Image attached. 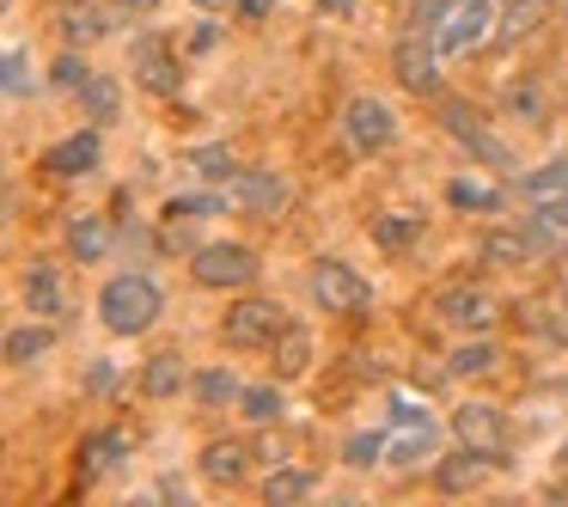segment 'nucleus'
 Wrapping results in <instances>:
<instances>
[{"mask_svg":"<svg viewBox=\"0 0 568 507\" xmlns=\"http://www.w3.org/2000/svg\"><path fill=\"white\" fill-rule=\"evenodd\" d=\"M507 111H514V116H526L531 129H544V123H550V104H544V92L531 87V80H514V87H507Z\"/></svg>","mask_w":568,"mask_h":507,"instance_id":"obj_30","label":"nucleus"},{"mask_svg":"<svg viewBox=\"0 0 568 507\" xmlns=\"http://www.w3.org/2000/svg\"><path fill=\"white\" fill-rule=\"evenodd\" d=\"M116 13H153V7H160V0H111Z\"/></svg>","mask_w":568,"mask_h":507,"instance_id":"obj_41","label":"nucleus"},{"mask_svg":"<svg viewBox=\"0 0 568 507\" xmlns=\"http://www.w3.org/2000/svg\"><path fill=\"white\" fill-rule=\"evenodd\" d=\"M245 465H251L245 440H209V446H202V477H209V483H239V477H245Z\"/></svg>","mask_w":568,"mask_h":507,"instance_id":"obj_17","label":"nucleus"},{"mask_svg":"<svg viewBox=\"0 0 568 507\" xmlns=\"http://www.w3.org/2000/svg\"><path fill=\"white\" fill-rule=\"evenodd\" d=\"M519 196H526V202L568 196V160H550V165H538V172H526V178H519Z\"/></svg>","mask_w":568,"mask_h":507,"instance_id":"obj_24","label":"nucleus"},{"mask_svg":"<svg viewBox=\"0 0 568 507\" xmlns=\"http://www.w3.org/2000/svg\"><path fill=\"white\" fill-rule=\"evenodd\" d=\"M196 7H226V0H196Z\"/></svg>","mask_w":568,"mask_h":507,"instance_id":"obj_44","label":"nucleus"},{"mask_svg":"<svg viewBox=\"0 0 568 507\" xmlns=\"http://www.w3.org/2000/svg\"><path fill=\"white\" fill-rule=\"evenodd\" d=\"M343 453H348V465H355V470H367V465H373V458H379V453H385V440H379V434H355V440H348V446H343Z\"/></svg>","mask_w":568,"mask_h":507,"instance_id":"obj_40","label":"nucleus"},{"mask_svg":"<svg viewBox=\"0 0 568 507\" xmlns=\"http://www.w3.org/2000/svg\"><path fill=\"white\" fill-rule=\"evenodd\" d=\"M416 233H422V221H416V214H385V221H373V239H379L385 251H404Z\"/></svg>","mask_w":568,"mask_h":507,"instance_id":"obj_33","label":"nucleus"},{"mask_svg":"<svg viewBox=\"0 0 568 507\" xmlns=\"http://www.w3.org/2000/svg\"><path fill=\"white\" fill-rule=\"evenodd\" d=\"M538 251L544 245L526 233V226H519V233H489V239H483V257H489V263H531Z\"/></svg>","mask_w":568,"mask_h":507,"instance_id":"obj_25","label":"nucleus"},{"mask_svg":"<svg viewBox=\"0 0 568 507\" xmlns=\"http://www.w3.org/2000/svg\"><path fill=\"white\" fill-rule=\"evenodd\" d=\"M165 214H184V221H209V214H226V196H172Z\"/></svg>","mask_w":568,"mask_h":507,"instance_id":"obj_37","label":"nucleus"},{"mask_svg":"<svg viewBox=\"0 0 568 507\" xmlns=\"http://www.w3.org/2000/svg\"><path fill=\"white\" fill-rule=\"evenodd\" d=\"M343 129H348V141H355V153H385V148H392V135H397L392 111H385L379 99H348Z\"/></svg>","mask_w":568,"mask_h":507,"instance_id":"obj_11","label":"nucleus"},{"mask_svg":"<svg viewBox=\"0 0 568 507\" xmlns=\"http://www.w3.org/2000/svg\"><path fill=\"white\" fill-rule=\"evenodd\" d=\"M190 165H196L202 178H214V184H233V178H239V160L226 148H196V153H190Z\"/></svg>","mask_w":568,"mask_h":507,"instance_id":"obj_34","label":"nucleus"},{"mask_svg":"<svg viewBox=\"0 0 568 507\" xmlns=\"http://www.w3.org/2000/svg\"><path fill=\"white\" fill-rule=\"evenodd\" d=\"M239 397H245V392H239V379H233L226 367H209V373H196V404H202V409L239 404Z\"/></svg>","mask_w":568,"mask_h":507,"instance_id":"obj_28","label":"nucleus"},{"mask_svg":"<svg viewBox=\"0 0 568 507\" xmlns=\"http://www.w3.org/2000/svg\"><path fill=\"white\" fill-rule=\"evenodd\" d=\"M43 165H50L55 178H87L92 165H99V135H68V141H55V148L43 153Z\"/></svg>","mask_w":568,"mask_h":507,"instance_id":"obj_15","label":"nucleus"},{"mask_svg":"<svg viewBox=\"0 0 568 507\" xmlns=\"http://www.w3.org/2000/svg\"><path fill=\"white\" fill-rule=\"evenodd\" d=\"M440 123H446V135L465 141V148L477 153L483 165H495V172H514V148H507V141H495L489 129H483L477 116L465 111V104H440Z\"/></svg>","mask_w":568,"mask_h":507,"instance_id":"obj_10","label":"nucleus"},{"mask_svg":"<svg viewBox=\"0 0 568 507\" xmlns=\"http://www.w3.org/2000/svg\"><path fill=\"white\" fill-rule=\"evenodd\" d=\"M184 385H190L184 355H153V361H148V373H141V392H148V397H178Z\"/></svg>","mask_w":568,"mask_h":507,"instance_id":"obj_22","label":"nucleus"},{"mask_svg":"<svg viewBox=\"0 0 568 507\" xmlns=\"http://www.w3.org/2000/svg\"><path fill=\"white\" fill-rule=\"evenodd\" d=\"M239 409H245V422L270 428V422H282V392H275V385H251V392L239 397Z\"/></svg>","mask_w":568,"mask_h":507,"instance_id":"obj_31","label":"nucleus"},{"mask_svg":"<svg viewBox=\"0 0 568 507\" xmlns=\"http://www.w3.org/2000/svg\"><path fill=\"white\" fill-rule=\"evenodd\" d=\"M80 104H87L92 129H104V123H116V111H123V87H116L111 74H92L87 87H80Z\"/></svg>","mask_w":568,"mask_h":507,"instance_id":"obj_19","label":"nucleus"},{"mask_svg":"<svg viewBox=\"0 0 568 507\" xmlns=\"http://www.w3.org/2000/svg\"><path fill=\"white\" fill-rule=\"evenodd\" d=\"M562 465H568V440H562Z\"/></svg>","mask_w":568,"mask_h":507,"instance_id":"obj_45","label":"nucleus"},{"mask_svg":"<svg viewBox=\"0 0 568 507\" xmlns=\"http://www.w3.org/2000/svg\"><path fill=\"white\" fill-rule=\"evenodd\" d=\"M165 312V294L148 282V275H111L99 294V318L111 336H141L153 331V318Z\"/></svg>","mask_w":568,"mask_h":507,"instance_id":"obj_1","label":"nucleus"},{"mask_svg":"<svg viewBox=\"0 0 568 507\" xmlns=\"http://www.w3.org/2000/svg\"><path fill=\"white\" fill-rule=\"evenodd\" d=\"M453 434H458V446L483 453L489 465H514V458H507V416H501L495 404H465V409H453Z\"/></svg>","mask_w":568,"mask_h":507,"instance_id":"obj_3","label":"nucleus"},{"mask_svg":"<svg viewBox=\"0 0 568 507\" xmlns=\"http://www.w3.org/2000/svg\"><path fill=\"white\" fill-rule=\"evenodd\" d=\"M544 19H556V0H501L507 38H531V31H544Z\"/></svg>","mask_w":568,"mask_h":507,"instance_id":"obj_20","label":"nucleus"},{"mask_svg":"<svg viewBox=\"0 0 568 507\" xmlns=\"http://www.w3.org/2000/svg\"><path fill=\"white\" fill-rule=\"evenodd\" d=\"M489 19H495V7L489 0H465V7H446V19H440V55H470L483 38H489Z\"/></svg>","mask_w":568,"mask_h":507,"instance_id":"obj_9","label":"nucleus"},{"mask_svg":"<svg viewBox=\"0 0 568 507\" xmlns=\"http://www.w3.org/2000/svg\"><path fill=\"white\" fill-rule=\"evenodd\" d=\"M312 483H318L312 470H275V477L263 483V501H270V507H282V501H306Z\"/></svg>","mask_w":568,"mask_h":507,"instance_id":"obj_29","label":"nucleus"},{"mask_svg":"<svg viewBox=\"0 0 568 507\" xmlns=\"http://www.w3.org/2000/svg\"><path fill=\"white\" fill-rule=\"evenodd\" d=\"M116 453H129V434H116V428H104V434H92L87 446H80V458H87V470H104Z\"/></svg>","mask_w":568,"mask_h":507,"instance_id":"obj_35","label":"nucleus"},{"mask_svg":"<svg viewBox=\"0 0 568 507\" xmlns=\"http://www.w3.org/2000/svg\"><path fill=\"white\" fill-rule=\"evenodd\" d=\"M282 324L287 318H282L275 300H239V306L221 318V336H226V348H270Z\"/></svg>","mask_w":568,"mask_h":507,"instance_id":"obj_4","label":"nucleus"},{"mask_svg":"<svg viewBox=\"0 0 568 507\" xmlns=\"http://www.w3.org/2000/svg\"><path fill=\"white\" fill-rule=\"evenodd\" d=\"M55 348V331H43V324H26V331L7 336V361L13 367H31V361H43Z\"/></svg>","mask_w":568,"mask_h":507,"instance_id":"obj_26","label":"nucleus"},{"mask_svg":"<svg viewBox=\"0 0 568 507\" xmlns=\"http://www.w3.org/2000/svg\"><path fill=\"white\" fill-rule=\"evenodd\" d=\"M190 275H196L202 287H251L257 282V251H245V245H202L196 263H190Z\"/></svg>","mask_w":568,"mask_h":507,"instance_id":"obj_5","label":"nucleus"},{"mask_svg":"<svg viewBox=\"0 0 568 507\" xmlns=\"http://www.w3.org/2000/svg\"><path fill=\"white\" fill-rule=\"evenodd\" d=\"M7 92H13V99H26V92H38V80H31V62H26V50H7Z\"/></svg>","mask_w":568,"mask_h":507,"instance_id":"obj_38","label":"nucleus"},{"mask_svg":"<svg viewBox=\"0 0 568 507\" xmlns=\"http://www.w3.org/2000/svg\"><path fill=\"white\" fill-rule=\"evenodd\" d=\"M446 202H453V209H483V214H495V209H501V190L458 178V184H446Z\"/></svg>","mask_w":568,"mask_h":507,"instance_id":"obj_32","label":"nucleus"},{"mask_svg":"<svg viewBox=\"0 0 568 507\" xmlns=\"http://www.w3.org/2000/svg\"><path fill=\"white\" fill-rule=\"evenodd\" d=\"M526 233L538 239V245H556V239H568V196L538 202V214H526Z\"/></svg>","mask_w":568,"mask_h":507,"instance_id":"obj_27","label":"nucleus"},{"mask_svg":"<svg viewBox=\"0 0 568 507\" xmlns=\"http://www.w3.org/2000/svg\"><path fill=\"white\" fill-rule=\"evenodd\" d=\"M233 202L239 214H251V221H282L287 202H294V184L275 172H239L233 178Z\"/></svg>","mask_w":568,"mask_h":507,"instance_id":"obj_6","label":"nucleus"},{"mask_svg":"<svg viewBox=\"0 0 568 507\" xmlns=\"http://www.w3.org/2000/svg\"><path fill=\"white\" fill-rule=\"evenodd\" d=\"M26 306L43 312V318H68V312H74V294H68L55 263H31L26 270Z\"/></svg>","mask_w":568,"mask_h":507,"instance_id":"obj_13","label":"nucleus"},{"mask_svg":"<svg viewBox=\"0 0 568 507\" xmlns=\"http://www.w3.org/2000/svg\"><path fill=\"white\" fill-rule=\"evenodd\" d=\"M495 367H501V348L495 343H465L453 355V373H495Z\"/></svg>","mask_w":568,"mask_h":507,"instance_id":"obj_36","label":"nucleus"},{"mask_svg":"<svg viewBox=\"0 0 568 507\" xmlns=\"http://www.w3.org/2000/svg\"><path fill=\"white\" fill-rule=\"evenodd\" d=\"M111 31H116V19L99 13V7H74V13H62V38L80 43V50H87V43H99V38H111Z\"/></svg>","mask_w":568,"mask_h":507,"instance_id":"obj_23","label":"nucleus"},{"mask_svg":"<svg viewBox=\"0 0 568 507\" xmlns=\"http://www.w3.org/2000/svg\"><path fill=\"white\" fill-rule=\"evenodd\" d=\"M531 331H538L544 343H556V348L568 343V287H556V294H544L538 306H531Z\"/></svg>","mask_w":568,"mask_h":507,"instance_id":"obj_21","label":"nucleus"},{"mask_svg":"<svg viewBox=\"0 0 568 507\" xmlns=\"http://www.w3.org/2000/svg\"><path fill=\"white\" fill-rule=\"evenodd\" d=\"M483 465H489L483 453L458 446V453H446L440 465H434V489H440V495H470V489L483 483Z\"/></svg>","mask_w":568,"mask_h":507,"instance_id":"obj_14","label":"nucleus"},{"mask_svg":"<svg viewBox=\"0 0 568 507\" xmlns=\"http://www.w3.org/2000/svg\"><path fill=\"white\" fill-rule=\"evenodd\" d=\"M50 80H55V87H68V92H80V87H87V80H92V68L80 62L74 50H68L62 62H55V74H50Z\"/></svg>","mask_w":568,"mask_h":507,"instance_id":"obj_39","label":"nucleus"},{"mask_svg":"<svg viewBox=\"0 0 568 507\" xmlns=\"http://www.w3.org/2000/svg\"><path fill=\"white\" fill-rule=\"evenodd\" d=\"M434 312H440L446 324H458V331H489L495 312H501V306H495V300L483 294V287H465V282H458V287H440Z\"/></svg>","mask_w":568,"mask_h":507,"instance_id":"obj_12","label":"nucleus"},{"mask_svg":"<svg viewBox=\"0 0 568 507\" xmlns=\"http://www.w3.org/2000/svg\"><path fill=\"white\" fill-rule=\"evenodd\" d=\"M270 355H275V379H300V373L312 367V336L300 331V324H282L275 343H270Z\"/></svg>","mask_w":568,"mask_h":507,"instance_id":"obj_16","label":"nucleus"},{"mask_svg":"<svg viewBox=\"0 0 568 507\" xmlns=\"http://www.w3.org/2000/svg\"><path fill=\"white\" fill-rule=\"evenodd\" d=\"M306 287H312V300H318L324 312H343V318H355V312L373 306V282L355 275L343 257H318L312 275H306Z\"/></svg>","mask_w":568,"mask_h":507,"instance_id":"obj_2","label":"nucleus"},{"mask_svg":"<svg viewBox=\"0 0 568 507\" xmlns=\"http://www.w3.org/2000/svg\"><path fill=\"white\" fill-rule=\"evenodd\" d=\"M129 68H135V80L148 92H160V99H172V92L184 87V68H178V55L165 38H135L129 43Z\"/></svg>","mask_w":568,"mask_h":507,"instance_id":"obj_7","label":"nucleus"},{"mask_svg":"<svg viewBox=\"0 0 568 507\" xmlns=\"http://www.w3.org/2000/svg\"><path fill=\"white\" fill-rule=\"evenodd\" d=\"M318 7H324V13H336V19H348V13H355V0H318Z\"/></svg>","mask_w":568,"mask_h":507,"instance_id":"obj_42","label":"nucleus"},{"mask_svg":"<svg viewBox=\"0 0 568 507\" xmlns=\"http://www.w3.org/2000/svg\"><path fill=\"white\" fill-rule=\"evenodd\" d=\"M239 7H245L251 19H263V13H270V0H239Z\"/></svg>","mask_w":568,"mask_h":507,"instance_id":"obj_43","label":"nucleus"},{"mask_svg":"<svg viewBox=\"0 0 568 507\" xmlns=\"http://www.w3.org/2000/svg\"><path fill=\"white\" fill-rule=\"evenodd\" d=\"M68 251H74L80 263H104V251H111V226H104L99 214H74V221H68Z\"/></svg>","mask_w":568,"mask_h":507,"instance_id":"obj_18","label":"nucleus"},{"mask_svg":"<svg viewBox=\"0 0 568 507\" xmlns=\"http://www.w3.org/2000/svg\"><path fill=\"white\" fill-rule=\"evenodd\" d=\"M434 55H440V43H428V26H409L404 38H397V50H392L397 80H404L409 92H434V87H440V68H434Z\"/></svg>","mask_w":568,"mask_h":507,"instance_id":"obj_8","label":"nucleus"}]
</instances>
